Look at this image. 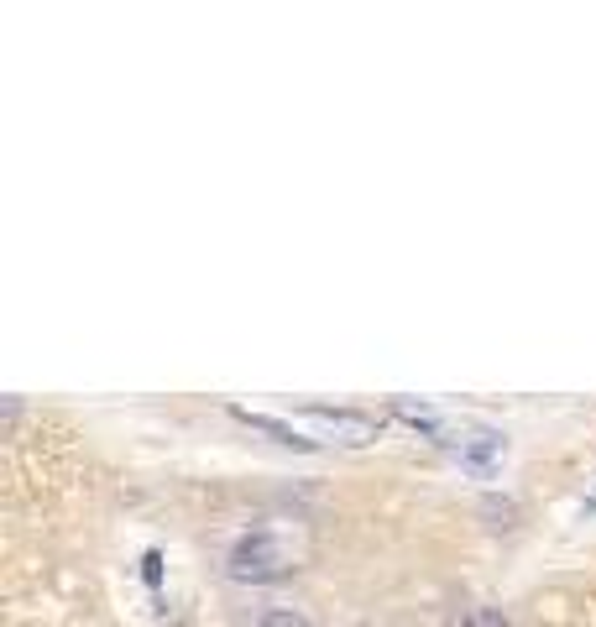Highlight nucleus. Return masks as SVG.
Wrapping results in <instances>:
<instances>
[{
  "label": "nucleus",
  "mask_w": 596,
  "mask_h": 627,
  "mask_svg": "<svg viewBox=\"0 0 596 627\" xmlns=\"http://www.w3.org/2000/svg\"><path fill=\"white\" fill-rule=\"evenodd\" d=\"M293 570H298L293 554L272 539L267 528L241 533V539L231 544V560H225V575H231L236 586H272V580H283V575H293Z\"/></svg>",
  "instance_id": "1"
},
{
  "label": "nucleus",
  "mask_w": 596,
  "mask_h": 627,
  "mask_svg": "<svg viewBox=\"0 0 596 627\" xmlns=\"http://www.w3.org/2000/svg\"><path fill=\"white\" fill-rule=\"evenodd\" d=\"M445 450L461 460V471H471V476L487 481V476H497L502 455H508V434L492 429V424H471V429H461V434H450Z\"/></svg>",
  "instance_id": "2"
},
{
  "label": "nucleus",
  "mask_w": 596,
  "mask_h": 627,
  "mask_svg": "<svg viewBox=\"0 0 596 627\" xmlns=\"http://www.w3.org/2000/svg\"><path fill=\"white\" fill-rule=\"evenodd\" d=\"M298 418H309V424L335 439V445H372V439L382 434V418L372 413H361V408H325V403H309V408H298Z\"/></svg>",
  "instance_id": "3"
},
{
  "label": "nucleus",
  "mask_w": 596,
  "mask_h": 627,
  "mask_svg": "<svg viewBox=\"0 0 596 627\" xmlns=\"http://www.w3.org/2000/svg\"><path fill=\"white\" fill-rule=\"evenodd\" d=\"M236 418V424H246V429H257V434H267L272 445H283V450H298V455H314L319 450V439H309V434H298L293 424H283V418H272V413H251V408H241V403H231L225 408Z\"/></svg>",
  "instance_id": "4"
},
{
  "label": "nucleus",
  "mask_w": 596,
  "mask_h": 627,
  "mask_svg": "<svg viewBox=\"0 0 596 627\" xmlns=\"http://www.w3.org/2000/svg\"><path fill=\"white\" fill-rule=\"evenodd\" d=\"M257 627H314V622L298 612V607H262Z\"/></svg>",
  "instance_id": "5"
},
{
  "label": "nucleus",
  "mask_w": 596,
  "mask_h": 627,
  "mask_svg": "<svg viewBox=\"0 0 596 627\" xmlns=\"http://www.w3.org/2000/svg\"><path fill=\"white\" fill-rule=\"evenodd\" d=\"M142 580H147L152 591L163 586V549H147V554H142Z\"/></svg>",
  "instance_id": "6"
},
{
  "label": "nucleus",
  "mask_w": 596,
  "mask_h": 627,
  "mask_svg": "<svg viewBox=\"0 0 596 627\" xmlns=\"http://www.w3.org/2000/svg\"><path fill=\"white\" fill-rule=\"evenodd\" d=\"M461 627H508V617H502V612H487V607H481V612H471Z\"/></svg>",
  "instance_id": "7"
},
{
  "label": "nucleus",
  "mask_w": 596,
  "mask_h": 627,
  "mask_svg": "<svg viewBox=\"0 0 596 627\" xmlns=\"http://www.w3.org/2000/svg\"><path fill=\"white\" fill-rule=\"evenodd\" d=\"M586 513H596V497H591V502H586Z\"/></svg>",
  "instance_id": "8"
}]
</instances>
